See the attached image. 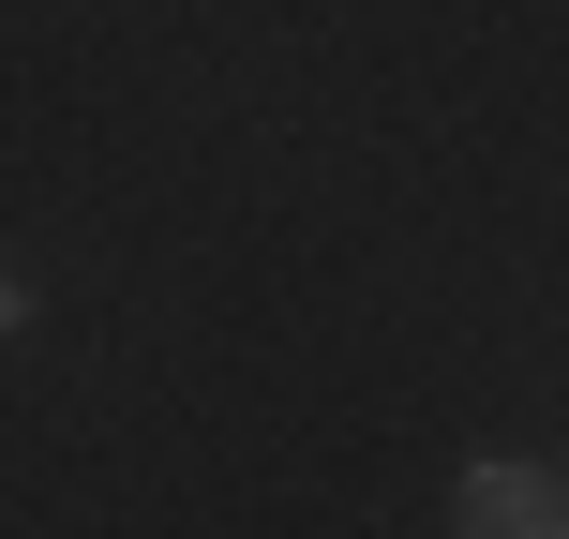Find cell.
Wrapping results in <instances>:
<instances>
[{"instance_id": "obj_1", "label": "cell", "mask_w": 569, "mask_h": 539, "mask_svg": "<svg viewBox=\"0 0 569 539\" xmlns=\"http://www.w3.org/2000/svg\"><path fill=\"white\" fill-rule=\"evenodd\" d=\"M450 539H569V480L525 465V450H480L450 480Z\"/></svg>"}]
</instances>
